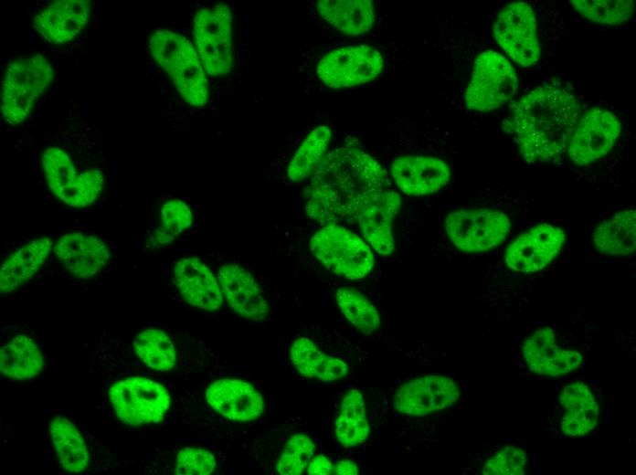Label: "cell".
<instances>
[{"label": "cell", "instance_id": "cell-1", "mask_svg": "<svg viewBox=\"0 0 636 475\" xmlns=\"http://www.w3.org/2000/svg\"><path fill=\"white\" fill-rule=\"evenodd\" d=\"M388 189L391 181L383 165L362 148L347 143L327 153L313 174L305 211L323 226L357 223Z\"/></svg>", "mask_w": 636, "mask_h": 475}, {"label": "cell", "instance_id": "cell-2", "mask_svg": "<svg viewBox=\"0 0 636 475\" xmlns=\"http://www.w3.org/2000/svg\"><path fill=\"white\" fill-rule=\"evenodd\" d=\"M503 130L519 153L533 164H556L564 156L579 120L580 105L564 89L539 86L510 104Z\"/></svg>", "mask_w": 636, "mask_h": 475}, {"label": "cell", "instance_id": "cell-3", "mask_svg": "<svg viewBox=\"0 0 636 475\" xmlns=\"http://www.w3.org/2000/svg\"><path fill=\"white\" fill-rule=\"evenodd\" d=\"M149 48L186 103L205 106L208 99L206 71L192 43L177 33L160 30L151 36Z\"/></svg>", "mask_w": 636, "mask_h": 475}, {"label": "cell", "instance_id": "cell-4", "mask_svg": "<svg viewBox=\"0 0 636 475\" xmlns=\"http://www.w3.org/2000/svg\"><path fill=\"white\" fill-rule=\"evenodd\" d=\"M53 78L48 59L40 54L11 62L2 82L1 115L12 125L30 115L37 99L47 90Z\"/></svg>", "mask_w": 636, "mask_h": 475}, {"label": "cell", "instance_id": "cell-5", "mask_svg": "<svg viewBox=\"0 0 636 475\" xmlns=\"http://www.w3.org/2000/svg\"><path fill=\"white\" fill-rule=\"evenodd\" d=\"M310 248L328 270L348 280L363 279L374 266L370 247L340 224L323 226L312 236Z\"/></svg>", "mask_w": 636, "mask_h": 475}, {"label": "cell", "instance_id": "cell-6", "mask_svg": "<svg viewBox=\"0 0 636 475\" xmlns=\"http://www.w3.org/2000/svg\"><path fill=\"white\" fill-rule=\"evenodd\" d=\"M445 233L451 244L464 252H484L503 244L513 230L504 212L485 207L460 208L444 219Z\"/></svg>", "mask_w": 636, "mask_h": 475}, {"label": "cell", "instance_id": "cell-7", "mask_svg": "<svg viewBox=\"0 0 636 475\" xmlns=\"http://www.w3.org/2000/svg\"><path fill=\"white\" fill-rule=\"evenodd\" d=\"M517 89V76L508 59L496 51L486 50L473 63L465 105L473 111H491L511 100Z\"/></svg>", "mask_w": 636, "mask_h": 475}, {"label": "cell", "instance_id": "cell-8", "mask_svg": "<svg viewBox=\"0 0 636 475\" xmlns=\"http://www.w3.org/2000/svg\"><path fill=\"white\" fill-rule=\"evenodd\" d=\"M193 33L205 71L210 76L228 74L233 65L232 15L228 5L199 10Z\"/></svg>", "mask_w": 636, "mask_h": 475}, {"label": "cell", "instance_id": "cell-9", "mask_svg": "<svg viewBox=\"0 0 636 475\" xmlns=\"http://www.w3.org/2000/svg\"><path fill=\"white\" fill-rule=\"evenodd\" d=\"M109 397L118 417L132 426L159 423L170 406V396L159 383L129 377L114 384Z\"/></svg>", "mask_w": 636, "mask_h": 475}, {"label": "cell", "instance_id": "cell-10", "mask_svg": "<svg viewBox=\"0 0 636 475\" xmlns=\"http://www.w3.org/2000/svg\"><path fill=\"white\" fill-rule=\"evenodd\" d=\"M383 68L384 58L378 49L359 45L328 52L319 61L316 73L327 87L339 90L368 83Z\"/></svg>", "mask_w": 636, "mask_h": 475}, {"label": "cell", "instance_id": "cell-11", "mask_svg": "<svg viewBox=\"0 0 636 475\" xmlns=\"http://www.w3.org/2000/svg\"><path fill=\"white\" fill-rule=\"evenodd\" d=\"M493 31L497 43L518 65L530 67L539 60L536 19L528 4L513 2L503 7Z\"/></svg>", "mask_w": 636, "mask_h": 475}, {"label": "cell", "instance_id": "cell-12", "mask_svg": "<svg viewBox=\"0 0 636 475\" xmlns=\"http://www.w3.org/2000/svg\"><path fill=\"white\" fill-rule=\"evenodd\" d=\"M621 125L612 112L592 109L579 118L567 146L569 159L578 165L591 164L614 146Z\"/></svg>", "mask_w": 636, "mask_h": 475}, {"label": "cell", "instance_id": "cell-13", "mask_svg": "<svg viewBox=\"0 0 636 475\" xmlns=\"http://www.w3.org/2000/svg\"><path fill=\"white\" fill-rule=\"evenodd\" d=\"M565 239V232L559 227L539 224L510 243L504 261L511 269L520 273L539 271L557 257Z\"/></svg>", "mask_w": 636, "mask_h": 475}, {"label": "cell", "instance_id": "cell-14", "mask_svg": "<svg viewBox=\"0 0 636 475\" xmlns=\"http://www.w3.org/2000/svg\"><path fill=\"white\" fill-rule=\"evenodd\" d=\"M460 397V389L450 378L427 375L402 385L395 395L396 409L407 416H426L443 410Z\"/></svg>", "mask_w": 636, "mask_h": 475}, {"label": "cell", "instance_id": "cell-15", "mask_svg": "<svg viewBox=\"0 0 636 475\" xmlns=\"http://www.w3.org/2000/svg\"><path fill=\"white\" fill-rule=\"evenodd\" d=\"M390 175L397 187L407 195H428L445 187L451 176L449 164L440 158L425 155H401L390 164Z\"/></svg>", "mask_w": 636, "mask_h": 475}, {"label": "cell", "instance_id": "cell-16", "mask_svg": "<svg viewBox=\"0 0 636 475\" xmlns=\"http://www.w3.org/2000/svg\"><path fill=\"white\" fill-rule=\"evenodd\" d=\"M217 280L228 305L249 321L265 320L270 307L253 275L237 263H226L218 270Z\"/></svg>", "mask_w": 636, "mask_h": 475}, {"label": "cell", "instance_id": "cell-17", "mask_svg": "<svg viewBox=\"0 0 636 475\" xmlns=\"http://www.w3.org/2000/svg\"><path fill=\"white\" fill-rule=\"evenodd\" d=\"M523 354L528 368L535 374L557 377L581 366L580 353L562 348L550 327H543L528 336L523 344Z\"/></svg>", "mask_w": 636, "mask_h": 475}, {"label": "cell", "instance_id": "cell-18", "mask_svg": "<svg viewBox=\"0 0 636 475\" xmlns=\"http://www.w3.org/2000/svg\"><path fill=\"white\" fill-rule=\"evenodd\" d=\"M206 398L216 412L234 421H252L264 410L261 395L253 385L238 379L213 382L207 389Z\"/></svg>", "mask_w": 636, "mask_h": 475}, {"label": "cell", "instance_id": "cell-19", "mask_svg": "<svg viewBox=\"0 0 636 475\" xmlns=\"http://www.w3.org/2000/svg\"><path fill=\"white\" fill-rule=\"evenodd\" d=\"M174 278L180 294L190 305L205 311H217L223 305L218 280L199 259L192 257L177 261Z\"/></svg>", "mask_w": 636, "mask_h": 475}, {"label": "cell", "instance_id": "cell-20", "mask_svg": "<svg viewBox=\"0 0 636 475\" xmlns=\"http://www.w3.org/2000/svg\"><path fill=\"white\" fill-rule=\"evenodd\" d=\"M54 250L66 269L80 279L97 274L110 258L108 247L101 239L80 232L60 237Z\"/></svg>", "mask_w": 636, "mask_h": 475}, {"label": "cell", "instance_id": "cell-21", "mask_svg": "<svg viewBox=\"0 0 636 475\" xmlns=\"http://www.w3.org/2000/svg\"><path fill=\"white\" fill-rule=\"evenodd\" d=\"M90 13V2L87 0H59L36 16L33 25L47 41L64 44L83 29Z\"/></svg>", "mask_w": 636, "mask_h": 475}, {"label": "cell", "instance_id": "cell-22", "mask_svg": "<svg viewBox=\"0 0 636 475\" xmlns=\"http://www.w3.org/2000/svg\"><path fill=\"white\" fill-rule=\"evenodd\" d=\"M401 206V197L392 188L383 193L359 216L357 224L366 242L382 255L394 249L393 219Z\"/></svg>", "mask_w": 636, "mask_h": 475}, {"label": "cell", "instance_id": "cell-23", "mask_svg": "<svg viewBox=\"0 0 636 475\" xmlns=\"http://www.w3.org/2000/svg\"><path fill=\"white\" fill-rule=\"evenodd\" d=\"M559 403L565 410L561 428L566 435L586 436L597 426L599 406L584 383L576 382L566 385L559 395Z\"/></svg>", "mask_w": 636, "mask_h": 475}, {"label": "cell", "instance_id": "cell-24", "mask_svg": "<svg viewBox=\"0 0 636 475\" xmlns=\"http://www.w3.org/2000/svg\"><path fill=\"white\" fill-rule=\"evenodd\" d=\"M290 358L301 375L323 382L342 380L349 371L348 364L344 360L326 354L306 337H299L293 341Z\"/></svg>", "mask_w": 636, "mask_h": 475}, {"label": "cell", "instance_id": "cell-25", "mask_svg": "<svg viewBox=\"0 0 636 475\" xmlns=\"http://www.w3.org/2000/svg\"><path fill=\"white\" fill-rule=\"evenodd\" d=\"M53 241L44 237L16 250L7 258L0 271V291L10 294L29 280L45 262Z\"/></svg>", "mask_w": 636, "mask_h": 475}, {"label": "cell", "instance_id": "cell-26", "mask_svg": "<svg viewBox=\"0 0 636 475\" xmlns=\"http://www.w3.org/2000/svg\"><path fill=\"white\" fill-rule=\"evenodd\" d=\"M316 9L325 21L349 36L368 32L375 21V5L370 0H321Z\"/></svg>", "mask_w": 636, "mask_h": 475}, {"label": "cell", "instance_id": "cell-27", "mask_svg": "<svg viewBox=\"0 0 636 475\" xmlns=\"http://www.w3.org/2000/svg\"><path fill=\"white\" fill-rule=\"evenodd\" d=\"M635 210H620L601 221L592 234L598 251L610 256H628L635 251Z\"/></svg>", "mask_w": 636, "mask_h": 475}, {"label": "cell", "instance_id": "cell-28", "mask_svg": "<svg viewBox=\"0 0 636 475\" xmlns=\"http://www.w3.org/2000/svg\"><path fill=\"white\" fill-rule=\"evenodd\" d=\"M43 367L38 346L26 335H17L0 351V370L9 378L24 380L37 375Z\"/></svg>", "mask_w": 636, "mask_h": 475}, {"label": "cell", "instance_id": "cell-29", "mask_svg": "<svg viewBox=\"0 0 636 475\" xmlns=\"http://www.w3.org/2000/svg\"><path fill=\"white\" fill-rule=\"evenodd\" d=\"M332 135L331 129L324 124L318 125L307 134L287 167V177L292 182H302L313 175L326 155Z\"/></svg>", "mask_w": 636, "mask_h": 475}, {"label": "cell", "instance_id": "cell-30", "mask_svg": "<svg viewBox=\"0 0 636 475\" xmlns=\"http://www.w3.org/2000/svg\"><path fill=\"white\" fill-rule=\"evenodd\" d=\"M49 432L63 469L73 473L83 471L89 464V454L76 427L66 418L56 417L49 424Z\"/></svg>", "mask_w": 636, "mask_h": 475}, {"label": "cell", "instance_id": "cell-31", "mask_svg": "<svg viewBox=\"0 0 636 475\" xmlns=\"http://www.w3.org/2000/svg\"><path fill=\"white\" fill-rule=\"evenodd\" d=\"M335 436L344 447L363 443L369 435L365 401L357 389L348 391L342 399L335 420Z\"/></svg>", "mask_w": 636, "mask_h": 475}, {"label": "cell", "instance_id": "cell-32", "mask_svg": "<svg viewBox=\"0 0 636 475\" xmlns=\"http://www.w3.org/2000/svg\"><path fill=\"white\" fill-rule=\"evenodd\" d=\"M133 345L137 355L150 368L169 371L176 362V352L169 336L163 331L148 329L140 332Z\"/></svg>", "mask_w": 636, "mask_h": 475}, {"label": "cell", "instance_id": "cell-33", "mask_svg": "<svg viewBox=\"0 0 636 475\" xmlns=\"http://www.w3.org/2000/svg\"><path fill=\"white\" fill-rule=\"evenodd\" d=\"M335 300L346 320L363 333H372L380 326L377 310L366 296L355 289L339 288Z\"/></svg>", "mask_w": 636, "mask_h": 475}, {"label": "cell", "instance_id": "cell-34", "mask_svg": "<svg viewBox=\"0 0 636 475\" xmlns=\"http://www.w3.org/2000/svg\"><path fill=\"white\" fill-rule=\"evenodd\" d=\"M42 165L50 190L62 202L77 185V173L69 156L61 149L51 147L42 153Z\"/></svg>", "mask_w": 636, "mask_h": 475}, {"label": "cell", "instance_id": "cell-35", "mask_svg": "<svg viewBox=\"0 0 636 475\" xmlns=\"http://www.w3.org/2000/svg\"><path fill=\"white\" fill-rule=\"evenodd\" d=\"M570 3L587 19L609 26L626 22L631 17L634 9L633 1L627 0H574Z\"/></svg>", "mask_w": 636, "mask_h": 475}, {"label": "cell", "instance_id": "cell-36", "mask_svg": "<svg viewBox=\"0 0 636 475\" xmlns=\"http://www.w3.org/2000/svg\"><path fill=\"white\" fill-rule=\"evenodd\" d=\"M315 453V445L306 434L292 435L286 442L281 454L276 470L281 475L302 473Z\"/></svg>", "mask_w": 636, "mask_h": 475}, {"label": "cell", "instance_id": "cell-37", "mask_svg": "<svg viewBox=\"0 0 636 475\" xmlns=\"http://www.w3.org/2000/svg\"><path fill=\"white\" fill-rule=\"evenodd\" d=\"M193 222L189 206L179 199L165 202L160 210V223L154 238L161 245L173 241L179 234L188 229Z\"/></svg>", "mask_w": 636, "mask_h": 475}, {"label": "cell", "instance_id": "cell-38", "mask_svg": "<svg viewBox=\"0 0 636 475\" xmlns=\"http://www.w3.org/2000/svg\"><path fill=\"white\" fill-rule=\"evenodd\" d=\"M528 458L522 449L507 447L486 461L482 473L486 475H521L526 471Z\"/></svg>", "mask_w": 636, "mask_h": 475}, {"label": "cell", "instance_id": "cell-39", "mask_svg": "<svg viewBox=\"0 0 636 475\" xmlns=\"http://www.w3.org/2000/svg\"><path fill=\"white\" fill-rule=\"evenodd\" d=\"M214 455L203 449L187 447L176 456L175 473L180 475H207L214 471Z\"/></svg>", "mask_w": 636, "mask_h": 475}, {"label": "cell", "instance_id": "cell-40", "mask_svg": "<svg viewBox=\"0 0 636 475\" xmlns=\"http://www.w3.org/2000/svg\"><path fill=\"white\" fill-rule=\"evenodd\" d=\"M104 178L98 169L80 173V180L64 204L72 207H85L91 205L100 195Z\"/></svg>", "mask_w": 636, "mask_h": 475}, {"label": "cell", "instance_id": "cell-41", "mask_svg": "<svg viewBox=\"0 0 636 475\" xmlns=\"http://www.w3.org/2000/svg\"><path fill=\"white\" fill-rule=\"evenodd\" d=\"M334 468L331 460L323 455L313 457L307 466V472L309 474L326 475L331 474Z\"/></svg>", "mask_w": 636, "mask_h": 475}, {"label": "cell", "instance_id": "cell-42", "mask_svg": "<svg viewBox=\"0 0 636 475\" xmlns=\"http://www.w3.org/2000/svg\"><path fill=\"white\" fill-rule=\"evenodd\" d=\"M334 471L336 474L355 475L358 474L359 470L354 461L350 459H343L336 464Z\"/></svg>", "mask_w": 636, "mask_h": 475}]
</instances>
